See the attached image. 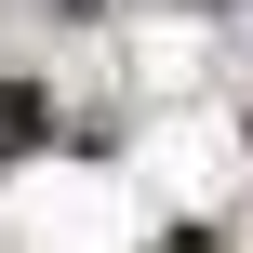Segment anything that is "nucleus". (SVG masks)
Returning <instances> with one entry per match:
<instances>
[{"label": "nucleus", "instance_id": "f03ea898", "mask_svg": "<svg viewBox=\"0 0 253 253\" xmlns=\"http://www.w3.org/2000/svg\"><path fill=\"white\" fill-rule=\"evenodd\" d=\"M160 253H227V240H213V227H187V240H160Z\"/></svg>", "mask_w": 253, "mask_h": 253}, {"label": "nucleus", "instance_id": "f257e3e1", "mask_svg": "<svg viewBox=\"0 0 253 253\" xmlns=\"http://www.w3.org/2000/svg\"><path fill=\"white\" fill-rule=\"evenodd\" d=\"M27 147H40V93H27V80H0V160H27Z\"/></svg>", "mask_w": 253, "mask_h": 253}]
</instances>
